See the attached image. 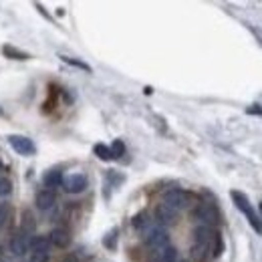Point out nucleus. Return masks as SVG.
Here are the masks:
<instances>
[{
  "instance_id": "f257e3e1",
  "label": "nucleus",
  "mask_w": 262,
  "mask_h": 262,
  "mask_svg": "<svg viewBox=\"0 0 262 262\" xmlns=\"http://www.w3.org/2000/svg\"><path fill=\"white\" fill-rule=\"evenodd\" d=\"M216 232L208 226H198L194 230V246H192V256L198 262H204L208 256H212V246H214Z\"/></svg>"
},
{
  "instance_id": "f03ea898",
  "label": "nucleus",
  "mask_w": 262,
  "mask_h": 262,
  "mask_svg": "<svg viewBox=\"0 0 262 262\" xmlns=\"http://www.w3.org/2000/svg\"><path fill=\"white\" fill-rule=\"evenodd\" d=\"M232 200H234V204H236V208L248 218V222H250V226L256 230L258 234H262V220L256 216V212H254V208H252V204L248 202V198L244 196L242 192H232L230 194Z\"/></svg>"
},
{
  "instance_id": "7ed1b4c3",
  "label": "nucleus",
  "mask_w": 262,
  "mask_h": 262,
  "mask_svg": "<svg viewBox=\"0 0 262 262\" xmlns=\"http://www.w3.org/2000/svg\"><path fill=\"white\" fill-rule=\"evenodd\" d=\"M143 238H145V244L149 246L151 252H158V250H164L167 246H171L169 244V234L162 226H154L147 234H143Z\"/></svg>"
},
{
  "instance_id": "20e7f679",
  "label": "nucleus",
  "mask_w": 262,
  "mask_h": 262,
  "mask_svg": "<svg viewBox=\"0 0 262 262\" xmlns=\"http://www.w3.org/2000/svg\"><path fill=\"white\" fill-rule=\"evenodd\" d=\"M31 262H49L51 260V242L47 236H34L31 240Z\"/></svg>"
},
{
  "instance_id": "39448f33",
  "label": "nucleus",
  "mask_w": 262,
  "mask_h": 262,
  "mask_svg": "<svg viewBox=\"0 0 262 262\" xmlns=\"http://www.w3.org/2000/svg\"><path fill=\"white\" fill-rule=\"evenodd\" d=\"M162 204L167 206L169 210H173L176 214H180L182 210H186L190 206V196L184 190H169V192H165Z\"/></svg>"
},
{
  "instance_id": "423d86ee",
  "label": "nucleus",
  "mask_w": 262,
  "mask_h": 262,
  "mask_svg": "<svg viewBox=\"0 0 262 262\" xmlns=\"http://www.w3.org/2000/svg\"><path fill=\"white\" fill-rule=\"evenodd\" d=\"M194 218H196L198 222H202V226L212 228L218 222V210L212 204L202 202V204H198L196 210H194Z\"/></svg>"
},
{
  "instance_id": "0eeeda50",
  "label": "nucleus",
  "mask_w": 262,
  "mask_h": 262,
  "mask_svg": "<svg viewBox=\"0 0 262 262\" xmlns=\"http://www.w3.org/2000/svg\"><path fill=\"white\" fill-rule=\"evenodd\" d=\"M31 240H33V236H29V234H25V232L20 230V232L12 234V238H10V242H8V248H10V252H12L14 256H25V254L31 250Z\"/></svg>"
},
{
  "instance_id": "6e6552de",
  "label": "nucleus",
  "mask_w": 262,
  "mask_h": 262,
  "mask_svg": "<svg viewBox=\"0 0 262 262\" xmlns=\"http://www.w3.org/2000/svg\"><path fill=\"white\" fill-rule=\"evenodd\" d=\"M6 139H8V143L12 145V149H14L16 154L25 156V158L36 154V145L33 143V139H29V137H25V135H8Z\"/></svg>"
},
{
  "instance_id": "1a4fd4ad",
  "label": "nucleus",
  "mask_w": 262,
  "mask_h": 262,
  "mask_svg": "<svg viewBox=\"0 0 262 262\" xmlns=\"http://www.w3.org/2000/svg\"><path fill=\"white\" fill-rule=\"evenodd\" d=\"M63 188L67 194H81L87 188V176L83 173H71L63 178Z\"/></svg>"
},
{
  "instance_id": "9d476101",
  "label": "nucleus",
  "mask_w": 262,
  "mask_h": 262,
  "mask_svg": "<svg viewBox=\"0 0 262 262\" xmlns=\"http://www.w3.org/2000/svg\"><path fill=\"white\" fill-rule=\"evenodd\" d=\"M49 242L55 246V248H67L69 244H71V232L63 226H59V228L51 230V234H49Z\"/></svg>"
},
{
  "instance_id": "9b49d317",
  "label": "nucleus",
  "mask_w": 262,
  "mask_h": 262,
  "mask_svg": "<svg viewBox=\"0 0 262 262\" xmlns=\"http://www.w3.org/2000/svg\"><path fill=\"white\" fill-rule=\"evenodd\" d=\"M55 202H57V196H55L53 190H40L36 194V208L40 212H49L55 206Z\"/></svg>"
},
{
  "instance_id": "f8f14e48",
  "label": "nucleus",
  "mask_w": 262,
  "mask_h": 262,
  "mask_svg": "<svg viewBox=\"0 0 262 262\" xmlns=\"http://www.w3.org/2000/svg\"><path fill=\"white\" fill-rule=\"evenodd\" d=\"M151 258H154V262H180L182 260L178 248H173V246H167L164 250L151 252Z\"/></svg>"
},
{
  "instance_id": "ddd939ff",
  "label": "nucleus",
  "mask_w": 262,
  "mask_h": 262,
  "mask_svg": "<svg viewBox=\"0 0 262 262\" xmlns=\"http://www.w3.org/2000/svg\"><path fill=\"white\" fill-rule=\"evenodd\" d=\"M131 224H133V228L137 230L139 234H147L149 230L156 226V224H154V220L149 218V214H145V212L137 214V216L131 220Z\"/></svg>"
},
{
  "instance_id": "4468645a",
  "label": "nucleus",
  "mask_w": 262,
  "mask_h": 262,
  "mask_svg": "<svg viewBox=\"0 0 262 262\" xmlns=\"http://www.w3.org/2000/svg\"><path fill=\"white\" fill-rule=\"evenodd\" d=\"M156 218H158V222H160L162 226H167V224H173V222H176L178 214H176L173 210H169L167 206L160 204V206L156 208Z\"/></svg>"
},
{
  "instance_id": "2eb2a0df",
  "label": "nucleus",
  "mask_w": 262,
  "mask_h": 262,
  "mask_svg": "<svg viewBox=\"0 0 262 262\" xmlns=\"http://www.w3.org/2000/svg\"><path fill=\"white\" fill-rule=\"evenodd\" d=\"M42 182H45L47 190H53V188H57V186H63V171H61V169H51V171L45 173Z\"/></svg>"
},
{
  "instance_id": "dca6fc26",
  "label": "nucleus",
  "mask_w": 262,
  "mask_h": 262,
  "mask_svg": "<svg viewBox=\"0 0 262 262\" xmlns=\"http://www.w3.org/2000/svg\"><path fill=\"white\" fill-rule=\"evenodd\" d=\"M2 55H6L8 59H16V61H27L29 59L27 53H23V51H18L14 47H2Z\"/></svg>"
},
{
  "instance_id": "f3484780",
  "label": "nucleus",
  "mask_w": 262,
  "mask_h": 262,
  "mask_svg": "<svg viewBox=\"0 0 262 262\" xmlns=\"http://www.w3.org/2000/svg\"><path fill=\"white\" fill-rule=\"evenodd\" d=\"M34 228H36V224H34L33 214L25 212V214H23V232H25V234H29V236H33Z\"/></svg>"
},
{
  "instance_id": "a211bd4d",
  "label": "nucleus",
  "mask_w": 262,
  "mask_h": 262,
  "mask_svg": "<svg viewBox=\"0 0 262 262\" xmlns=\"http://www.w3.org/2000/svg\"><path fill=\"white\" fill-rule=\"evenodd\" d=\"M93 151H95V156H97L99 160H105V162L113 160V156H111V147H107V145H103V143H97V145L93 147Z\"/></svg>"
},
{
  "instance_id": "6ab92c4d",
  "label": "nucleus",
  "mask_w": 262,
  "mask_h": 262,
  "mask_svg": "<svg viewBox=\"0 0 262 262\" xmlns=\"http://www.w3.org/2000/svg\"><path fill=\"white\" fill-rule=\"evenodd\" d=\"M222 248H224V242H222V236L216 232V238H214V246H212V258H218L222 254Z\"/></svg>"
},
{
  "instance_id": "aec40b11",
  "label": "nucleus",
  "mask_w": 262,
  "mask_h": 262,
  "mask_svg": "<svg viewBox=\"0 0 262 262\" xmlns=\"http://www.w3.org/2000/svg\"><path fill=\"white\" fill-rule=\"evenodd\" d=\"M10 192H12V182L8 178H0V198L10 196Z\"/></svg>"
},
{
  "instance_id": "412c9836",
  "label": "nucleus",
  "mask_w": 262,
  "mask_h": 262,
  "mask_svg": "<svg viewBox=\"0 0 262 262\" xmlns=\"http://www.w3.org/2000/svg\"><path fill=\"white\" fill-rule=\"evenodd\" d=\"M123 154H125V145H123L121 139H117V141L111 145V156H113V158H121Z\"/></svg>"
},
{
  "instance_id": "4be33fe9",
  "label": "nucleus",
  "mask_w": 262,
  "mask_h": 262,
  "mask_svg": "<svg viewBox=\"0 0 262 262\" xmlns=\"http://www.w3.org/2000/svg\"><path fill=\"white\" fill-rule=\"evenodd\" d=\"M6 220H8V206L0 204V228L6 224Z\"/></svg>"
},
{
  "instance_id": "5701e85b",
  "label": "nucleus",
  "mask_w": 262,
  "mask_h": 262,
  "mask_svg": "<svg viewBox=\"0 0 262 262\" xmlns=\"http://www.w3.org/2000/svg\"><path fill=\"white\" fill-rule=\"evenodd\" d=\"M63 61H65V63H69V65L79 67V69H83V71H91L89 67L85 65V63H81V61H73V59H69V57H63Z\"/></svg>"
},
{
  "instance_id": "b1692460",
  "label": "nucleus",
  "mask_w": 262,
  "mask_h": 262,
  "mask_svg": "<svg viewBox=\"0 0 262 262\" xmlns=\"http://www.w3.org/2000/svg\"><path fill=\"white\" fill-rule=\"evenodd\" d=\"M61 262H79L77 258H73V256H67V258H63Z\"/></svg>"
},
{
  "instance_id": "393cba45",
  "label": "nucleus",
  "mask_w": 262,
  "mask_h": 262,
  "mask_svg": "<svg viewBox=\"0 0 262 262\" xmlns=\"http://www.w3.org/2000/svg\"><path fill=\"white\" fill-rule=\"evenodd\" d=\"M0 171H2V162H0Z\"/></svg>"
},
{
  "instance_id": "a878e982",
  "label": "nucleus",
  "mask_w": 262,
  "mask_h": 262,
  "mask_svg": "<svg viewBox=\"0 0 262 262\" xmlns=\"http://www.w3.org/2000/svg\"><path fill=\"white\" fill-rule=\"evenodd\" d=\"M180 262H186V260H180Z\"/></svg>"
},
{
  "instance_id": "bb28decb",
  "label": "nucleus",
  "mask_w": 262,
  "mask_h": 262,
  "mask_svg": "<svg viewBox=\"0 0 262 262\" xmlns=\"http://www.w3.org/2000/svg\"><path fill=\"white\" fill-rule=\"evenodd\" d=\"M0 113H2V109H0Z\"/></svg>"
}]
</instances>
